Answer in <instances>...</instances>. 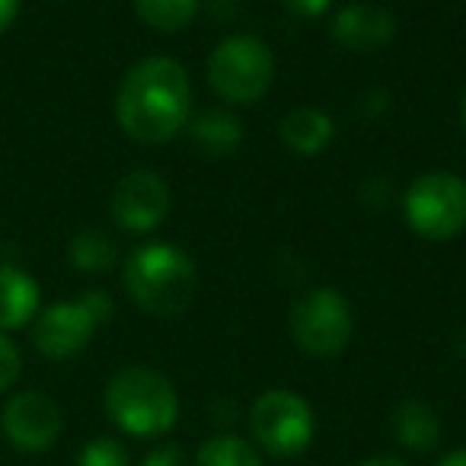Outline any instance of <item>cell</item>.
<instances>
[{"mask_svg":"<svg viewBox=\"0 0 466 466\" xmlns=\"http://www.w3.org/2000/svg\"><path fill=\"white\" fill-rule=\"evenodd\" d=\"M192 118V80L169 55L141 58L122 74L116 90V122L137 144H169Z\"/></svg>","mask_w":466,"mask_h":466,"instance_id":"obj_1","label":"cell"},{"mask_svg":"<svg viewBox=\"0 0 466 466\" xmlns=\"http://www.w3.org/2000/svg\"><path fill=\"white\" fill-rule=\"evenodd\" d=\"M122 285L141 313L169 319L192 307L198 291V266L179 243L150 240L128 253Z\"/></svg>","mask_w":466,"mask_h":466,"instance_id":"obj_2","label":"cell"},{"mask_svg":"<svg viewBox=\"0 0 466 466\" xmlns=\"http://www.w3.org/2000/svg\"><path fill=\"white\" fill-rule=\"evenodd\" d=\"M103 409L118 431L131 438H163L179 419V393L173 380L147 364H125L106 380Z\"/></svg>","mask_w":466,"mask_h":466,"instance_id":"obj_3","label":"cell"},{"mask_svg":"<svg viewBox=\"0 0 466 466\" xmlns=\"http://www.w3.org/2000/svg\"><path fill=\"white\" fill-rule=\"evenodd\" d=\"M275 52L253 33H233L211 48L205 77L224 106H256L275 84Z\"/></svg>","mask_w":466,"mask_h":466,"instance_id":"obj_4","label":"cell"},{"mask_svg":"<svg viewBox=\"0 0 466 466\" xmlns=\"http://www.w3.org/2000/svg\"><path fill=\"white\" fill-rule=\"evenodd\" d=\"M116 307L103 288H90L74 300H55L33 319V349L46 361H71L93 342L96 329L109 323Z\"/></svg>","mask_w":466,"mask_h":466,"instance_id":"obj_5","label":"cell"},{"mask_svg":"<svg viewBox=\"0 0 466 466\" xmlns=\"http://www.w3.org/2000/svg\"><path fill=\"white\" fill-rule=\"evenodd\" d=\"M406 227L428 243H447L466 230V179L451 169H428L402 195Z\"/></svg>","mask_w":466,"mask_h":466,"instance_id":"obj_6","label":"cell"},{"mask_svg":"<svg viewBox=\"0 0 466 466\" xmlns=\"http://www.w3.org/2000/svg\"><path fill=\"white\" fill-rule=\"evenodd\" d=\"M288 332L307 358H336L355 336V310L336 288H310L288 310Z\"/></svg>","mask_w":466,"mask_h":466,"instance_id":"obj_7","label":"cell"},{"mask_svg":"<svg viewBox=\"0 0 466 466\" xmlns=\"http://www.w3.org/2000/svg\"><path fill=\"white\" fill-rule=\"evenodd\" d=\"M249 431L262 453L275 460H291L313 444L317 415L300 393L275 387L259 393L249 406Z\"/></svg>","mask_w":466,"mask_h":466,"instance_id":"obj_8","label":"cell"},{"mask_svg":"<svg viewBox=\"0 0 466 466\" xmlns=\"http://www.w3.org/2000/svg\"><path fill=\"white\" fill-rule=\"evenodd\" d=\"M169 208H173V188L157 169H131L112 188V220L118 230L135 237L154 233L169 218Z\"/></svg>","mask_w":466,"mask_h":466,"instance_id":"obj_9","label":"cell"},{"mask_svg":"<svg viewBox=\"0 0 466 466\" xmlns=\"http://www.w3.org/2000/svg\"><path fill=\"white\" fill-rule=\"evenodd\" d=\"M65 431L61 406L42 390L14 393L0 412V434L20 453H48Z\"/></svg>","mask_w":466,"mask_h":466,"instance_id":"obj_10","label":"cell"},{"mask_svg":"<svg viewBox=\"0 0 466 466\" xmlns=\"http://www.w3.org/2000/svg\"><path fill=\"white\" fill-rule=\"evenodd\" d=\"M396 35V16L374 0H351L336 10L329 23V39L351 55H374Z\"/></svg>","mask_w":466,"mask_h":466,"instance_id":"obj_11","label":"cell"},{"mask_svg":"<svg viewBox=\"0 0 466 466\" xmlns=\"http://www.w3.org/2000/svg\"><path fill=\"white\" fill-rule=\"evenodd\" d=\"M42 310V288L26 268L0 266V332L29 326Z\"/></svg>","mask_w":466,"mask_h":466,"instance_id":"obj_12","label":"cell"},{"mask_svg":"<svg viewBox=\"0 0 466 466\" xmlns=\"http://www.w3.org/2000/svg\"><path fill=\"white\" fill-rule=\"evenodd\" d=\"M281 144L298 157H317L336 137V122L319 106H298L281 118Z\"/></svg>","mask_w":466,"mask_h":466,"instance_id":"obj_13","label":"cell"},{"mask_svg":"<svg viewBox=\"0 0 466 466\" xmlns=\"http://www.w3.org/2000/svg\"><path fill=\"white\" fill-rule=\"evenodd\" d=\"M188 137L205 157H230L243 144V122L224 106H208L188 118Z\"/></svg>","mask_w":466,"mask_h":466,"instance_id":"obj_14","label":"cell"},{"mask_svg":"<svg viewBox=\"0 0 466 466\" xmlns=\"http://www.w3.org/2000/svg\"><path fill=\"white\" fill-rule=\"evenodd\" d=\"M393 434L406 451L412 453H431L441 444V419L431 402L425 400H402L393 409Z\"/></svg>","mask_w":466,"mask_h":466,"instance_id":"obj_15","label":"cell"},{"mask_svg":"<svg viewBox=\"0 0 466 466\" xmlns=\"http://www.w3.org/2000/svg\"><path fill=\"white\" fill-rule=\"evenodd\" d=\"M131 7L147 29L173 35L192 26L201 10V0H131Z\"/></svg>","mask_w":466,"mask_h":466,"instance_id":"obj_16","label":"cell"},{"mask_svg":"<svg viewBox=\"0 0 466 466\" xmlns=\"http://www.w3.org/2000/svg\"><path fill=\"white\" fill-rule=\"evenodd\" d=\"M116 243L96 227H84L67 243V262L84 275H103L116 266Z\"/></svg>","mask_w":466,"mask_h":466,"instance_id":"obj_17","label":"cell"},{"mask_svg":"<svg viewBox=\"0 0 466 466\" xmlns=\"http://www.w3.org/2000/svg\"><path fill=\"white\" fill-rule=\"evenodd\" d=\"M192 466H266L262 453L256 444L237 438V434H214V438L201 441L195 451Z\"/></svg>","mask_w":466,"mask_h":466,"instance_id":"obj_18","label":"cell"},{"mask_svg":"<svg viewBox=\"0 0 466 466\" xmlns=\"http://www.w3.org/2000/svg\"><path fill=\"white\" fill-rule=\"evenodd\" d=\"M77 466H131V457L118 438L96 434L77 451Z\"/></svg>","mask_w":466,"mask_h":466,"instance_id":"obj_19","label":"cell"},{"mask_svg":"<svg viewBox=\"0 0 466 466\" xmlns=\"http://www.w3.org/2000/svg\"><path fill=\"white\" fill-rule=\"evenodd\" d=\"M23 374V351L20 345L10 339V332H0V393L16 387Z\"/></svg>","mask_w":466,"mask_h":466,"instance_id":"obj_20","label":"cell"},{"mask_svg":"<svg viewBox=\"0 0 466 466\" xmlns=\"http://www.w3.org/2000/svg\"><path fill=\"white\" fill-rule=\"evenodd\" d=\"M288 14L300 16V20H317V16L329 14L336 0H279Z\"/></svg>","mask_w":466,"mask_h":466,"instance_id":"obj_21","label":"cell"},{"mask_svg":"<svg viewBox=\"0 0 466 466\" xmlns=\"http://www.w3.org/2000/svg\"><path fill=\"white\" fill-rule=\"evenodd\" d=\"M141 466H186V453L179 444H160L141 460Z\"/></svg>","mask_w":466,"mask_h":466,"instance_id":"obj_22","label":"cell"},{"mask_svg":"<svg viewBox=\"0 0 466 466\" xmlns=\"http://www.w3.org/2000/svg\"><path fill=\"white\" fill-rule=\"evenodd\" d=\"M20 10H23V0H0V35L20 20Z\"/></svg>","mask_w":466,"mask_h":466,"instance_id":"obj_23","label":"cell"},{"mask_svg":"<svg viewBox=\"0 0 466 466\" xmlns=\"http://www.w3.org/2000/svg\"><path fill=\"white\" fill-rule=\"evenodd\" d=\"M358 466H409V463L400 457H393V453H377V457L364 460V463H358Z\"/></svg>","mask_w":466,"mask_h":466,"instance_id":"obj_24","label":"cell"},{"mask_svg":"<svg viewBox=\"0 0 466 466\" xmlns=\"http://www.w3.org/2000/svg\"><path fill=\"white\" fill-rule=\"evenodd\" d=\"M434 466H466V447H457V451H447L444 457Z\"/></svg>","mask_w":466,"mask_h":466,"instance_id":"obj_25","label":"cell"},{"mask_svg":"<svg viewBox=\"0 0 466 466\" xmlns=\"http://www.w3.org/2000/svg\"><path fill=\"white\" fill-rule=\"evenodd\" d=\"M460 125H463V135H466V93L460 99Z\"/></svg>","mask_w":466,"mask_h":466,"instance_id":"obj_26","label":"cell"},{"mask_svg":"<svg viewBox=\"0 0 466 466\" xmlns=\"http://www.w3.org/2000/svg\"><path fill=\"white\" fill-rule=\"evenodd\" d=\"M55 4H65V0H55Z\"/></svg>","mask_w":466,"mask_h":466,"instance_id":"obj_27","label":"cell"}]
</instances>
